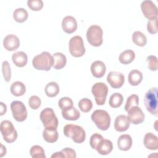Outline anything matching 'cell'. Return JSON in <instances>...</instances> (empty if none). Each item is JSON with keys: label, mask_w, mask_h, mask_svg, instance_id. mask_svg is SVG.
I'll use <instances>...</instances> for the list:
<instances>
[{"label": "cell", "mask_w": 158, "mask_h": 158, "mask_svg": "<svg viewBox=\"0 0 158 158\" xmlns=\"http://www.w3.org/2000/svg\"><path fill=\"white\" fill-rule=\"evenodd\" d=\"M51 158H56V157H64V156L63 154V153L60 151V152H56L55 153H54L51 156Z\"/></svg>", "instance_id": "ee69618b"}, {"label": "cell", "mask_w": 158, "mask_h": 158, "mask_svg": "<svg viewBox=\"0 0 158 158\" xmlns=\"http://www.w3.org/2000/svg\"><path fill=\"white\" fill-rule=\"evenodd\" d=\"M58 106L62 109H65L67 107H72L73 106V101L70 98L62 97L58 101Z\"/></svg>", "instance_id": "74e56055"}, {"label": "cell", "mask_w": 158, "mask_h": 158, "mask_svg": "<svg viewBox=\"0 0 158 158\" xmlns=\"http://www.w3.org/2000/svg\"><path fill=\"white\" fill-rule=\"evenodd\" d=\"M103 31L101 27L97 25H91L86 31V38L88 43L96 47L100 46L103 42Z\"/></svg>", "instance_id": "5b68a950"}, {"label": "cell", "mask_w": 158, "mask_h": 158, "mask_svg": "<svg viewBox=\"0 0 158 158\" xmlns=\"http://www.w3.org/2000/svg\"><path fill=\"white\" fill-rule=\"evenodd\" d=\"M2 72L4 80L7 82L9 81L11 78V70L9 63L7 60H4L2 64Z\"/></svg>", "instance_id": "e575fe53"}, {"label": "cell", "mask_w": 158, "mask_h": 158, "mask_svg": "<svg viewBox=\"0 0 158 158\" xmlns=\"http://www.w3.org/2000/svg\"><path fill=\"white\" fill-rule=\"evenodd\" d=\"M144 146L150 150H157L158 148V138L152 133H148L144 137Z\"/></svg>", "instance_id": "ac0fdd59"}, {"label": "cell", "mask_w": 158, "mask_h": 158, "mask_svg": "<svg viewBox=\"0 0 158 158\" xmlns=\"http://www.w3.org/2000/svg\"><path fill=\"white\" fill-rule=\"evenodd\" d=\"M30 154L33 158H45V152L43 148L39 145H34L30 149Z\"/></svg>", "instance_id": "1f68e13d"}, {"label": "cell", "mask_w": 158, "mask_h": 158, "mask_svg": "<svg viewBox=\"0 0 158 158\" xmlns=\"http://www.w3.org/2000/svg\"><path fill=\"white\" fill-rule=\"evenodd\" d=\"M63 132L66 137L72 138L76 143H82L85 140V131L79 125L67 124L64 127Z\"/></svg>", "instance_id": "3957f363"}, {"label": "cell", "mask_w": 158, "mask_h": 158, "mask_svg": "<svg viewBox=\"0 0 158 158\" xmlns=\"http://www.w3.org/2000/svg\"><path fill=\"white\" fill-rule=\"evenodd\" d=\"M40 120L44 128H57L58 126V119L54 110L52 108L47 107L44 109L40 113Z\"/></svg>", "instance_id": "52a82bcc"}, {"label": "cell", "mask_w": 158, "mask_h": 158, "mask_svg": "<svg viewBox=\"0 0 158 158\" xmlns=\"http://www.w3.org/2000/svg\"><path fill=\"white\" fill-rule=\"evenodd\" d=\"M61 152L63 153L64 157L75 158L77 157V154L75 150L70 148H65L63 149L61 151Z\"/></svg>", "instance_id": "b9f144b4"}, {"label": "cell", "mask_w": 158, "mask_h": 158, "mask_svg": "<svg viewBox=\"0 0 158 158\" xmlns=\"http://www.w3.org/2000/svg\"><path fill=\"white\" fill-rule=\"evenodd\" d=\"M41 104V99L38 96L35 95L31 96L28 100L29 106L32 109H34V110L38 109L40 107Z\"/></svg>", "instance_id": "ab89813d"}, {"label": "cell", "mask_w": 158, "mask_h": 158, "mask_svg": "<svg viewBox=\"0 0 158 158\" xmlns=\"http://www.w3.org/2000/svg\"><path fill=\"white\" fill-rule=\"evenodd\" d=\"M3 46L7 51H15L20 46V40L15 35H7L3 40Z\"/></svg>", "instance_id": "9a60e30c"}, {"label": "cell", "mask_w": 158, "mask_h": 158, "mask_svg": "<svg viewBox=\"0 0 158 158\" xmlns=\"http://www.w3.org/2000/svg\"><path fill=\"white\" fill-rule=\"evenodd\" d=\"M62 115L67 120H77L80 117V112L74 107H69L62 110Z\"/></svg>", "instance_id": "7402d4cb"}, {"label": "cell", "mask_w": 158, "mask_h": 158, "mask_svg": "<svg viewBox=\"0 0 158 158\" xmlns=\"http://www.w3.org/2000/svg\"><path fill=\"white\" fill-rule=\"evenodd\" d=\"M28 14L26 9L22 7L17 8L13 12V17L14 20L19 23H22L27 20Z\"/></svg>", "instance_id": "f1b7e54d"}, {"label": "cell", "mask_w": 158, "mask_h": 158, "mask_svg": "<svg viewBox=\"0 0 158 158\" xmlns=\"http://www.w3.org/2000/svg\"><path fill=\"white\" fill-rule=\"evenodd\" d=\"M104 138H103L102 136L98 133H95L93 134L91 136L90 139H89V144H90L91 147L93 149H96V148L98 146V145L99 144V143Z\"/></svg>", "instance_id": "f35d334b"}, {"label": "cell", "mask_w": 158, "mask_h": 158, "mask_svg": "<svg viewBox=\"0 0 158 158\" xmlns=\"http://www.w3.org/2000/svg\"><path fill=\"white\" fill-rule=\"evenodd\" d=\"M1 148L0 157H3L6 154V148L2 144H1Z\"/></svg>", "instance_id": "f6af8a7d"}, {"label": "cell", "mask_w": 158, "mask_h": 158, "mask_svg": "<svg viewBox=\"0 0 158 158\" xmlns=\"http://www.w3.org/2000/svg\"><path fill=\"white\" fill-rule=\"evenodd\" d=\"M113 149V144L110 140L103 139L99 143L96 148L97 152L101 155H107Z\"/></svg>", "instance_id": "ffe728a7"}, {"label": "cell", "mask_w": 158, "mask_h": 158, "mask_svg": "<svg viewBox=\"0 0 158 158\" xmlns=\"http://www.w3.org/2000/svg\"><path fill=\"white\" fill-rule=\"evenodd\" d=\"M107 81L113 88H119L124 83L125 77L121 72L112 71L108 73Z\"/></svg>", "instance_id": "7c38bea8"}, {"label": "cell", "mask_w": 158, "mask_h": 158, "mask_svg": "<svg viewBox=\"0 0 158 158\" xmlns=\"http://www.w3.org/2000/svg\"><path fill=\"white\" fill-rule=\"evenodd\" d=\"M147 30L151 34H156L157 33V18L149 20L148 22Z\"/></svg>", "instance_id": "60d3db41"}, {"label": "cell", "mask_w": 158, "mask_h": 158, "mask_svg": "<svg viewBox=\"0 0 158 158\" xmlns=\"http://www.w3.org/2000/svg\"><path fill=\"white\" fill-rule=\"evenodd\" d=\"M54 64L53 68L56 70H60L64 68L67 63V58L62 52H55L53 54Z\"/></svg>", "instance_id": "603a6c76"}, {"label": "cell", "mask_w": 158, "mask_h": 158, "mask_svg": "<svg viewBox=\"0 0 158 158\" xmlns=\"http://www.w3.org/2000/svg\"><path fill=\"white\" fill-rule=\"evenodd\" d=\"M135 58V52L131 49H127L120 53L118 57V60L121 64L127 65L132 62Z\"/></svg>", "instance_id": "484cf974"}, {"label": "cell", "mask_w": 158, "mask_h": 158, "mask_svg": "<svg viewBox=\"0 0 158 158\" xmlns=\"http://www.w3.org/2000/svg\"><path fill=\"white\" fill-rule=\"evenodd\" d=\"M141 11L149 20L157 18V7L151 0H144L141 4Z\"/></svg>", "instance_id": "8fae6325"}, {"label": "cell", "mask_w": 158, "mask_h": 158, "mask_svg": "<svg viewBox=\"0 0 158 158\" xmlns=\"http://www.w3.org/2000/svg\"><path fill=\"white\" fill-rule=\"evenodd\" d=\"M0 130L4 140L6 142L12 143L16 140L17 138V131L10 121L7 120L2 121Z\"/></svg>", "instance_id": "8992f818"}, {"label": "cell", "mask_w": 158, "mask_h": 158, "mask_svg": "<svg viewBox=\"0 0 158 158\" xmlns=\"http://www.w3.org/2000/svg\"><path fill=\"white\" fill-rule=\"evenodd\" d=\"M43 136L44 139L48 143H52L56 142L59 137L57 128H45L43 131Z\"/></svg>", "instance_id": "cb8c5ba5"}, {"label": "cell", "mask_w": 158, "mask_h": 158, "mask_svg": "<svg viewBox=\"0 0 158 158\" xmlns=\"http://www.w3.org/2000/svg\"><path fill=\"white\" fill-rule=\"evenodd\" d=\"M78 106L83 112H88L93 107V103L89 99L85 98L79 101Z\"/></svg>", "instance_id": "d6a6232c"}, {"label": "cell", "mask_w": 158, "mask_h": 158, "mask_svg": "<svg viewBox=\"0 0 158 158\" xmlns=\"http://www.w3.org/2000/svg\"><path fill=\"white\" fill-rule=\"evenodd\" d=\"M144 103L149 112L154 116L158 115L157 88L153 87L148 89L144 95Z\"/></svg>", "instance_id": "7a4b0ae2"}, {"label": "cell", "mask_w": 158, "mask_h": 158, "mask_svg": "<svg viewBox=\"0 0 158 158\" xmlns=\"http://www.w3.org/2000/svg\"><path fill=\"white\" fill-rule=\"evenodd\" d=\"M91 72L92 75L96 78L102 77L106 71L105 64L101 60H96L91 65Z\"/></svg>", "instance_id": "e0dca14e"}, {"label": "cell", "mask_w": 158, "mask_h": 158, "mask_svg": "<svg viewBox=\"0 0 158 158\" xmlns=\"http://www.w3.org/2000/svg\"><path fill=\"white\" fill-rule=\"evenodd\" d=\"M60 88L58 84L54 81H51L48 83L44 88L46 94L50 98L56 96L59 93Z\"/></svg>", "instance_id": "83f0119b"}, {"label": "cell", "mask_w": 158, "mask_h": 158, "mask_svg": "<svg viewBox=\"0 0 158 158\" xmlns=\"http://www.w3.org/2000/svg\"><path fill=\"white\" fill-rule=\"evenodd\" d=\"M0 105H1V112H0V115H3L7 111V106L6 105L3 103L2 102H0Z\"/></svg>", "instance_id": "7bdbcfd3"}, {"label": "cell", "mask_w": 158, "mask_h": 158, "mask_svg": "<svg viewBox=\"0 0 158 158\" xmlns=\"http://www.w3.org/2000/svg\"><path fill=\"white\" fill-rule=\"evenodd\" d=\"M128 117L134 125H138L144 122L145 115L141 109L138 106H134L130 109L128 111Z\"/></svg>", "instance_id": "4fadbf2b"}, {"label": "cell", "mask_w": 158, "mask_h": 158, "mask_svg": "<svg viewBox=\"0 0 158 158\" xmlns=\"http://www.w3.org/2000/svg\"><path fill=\"white\" fill-rule=\"evenodd\" d=\"M108 91L109 88L104 83L97 82L93 85L91 92L98 105L101 106L105 104Z\"/></svg>", "instance_id": "ba28073f"}, {"label": "cell", "mask_w": 158, "mask_h": 158, "mask_svg": "<svg viewBox=\"0 0 158 158\" xmlns=\"http://www.w3.org/2000/svg\"><path fill=\"white\" fill-rule=\"evenodd\" d=\"M10 109L13 117L17 122H23L27 117V110L25 104L20 101H14L10 103Z\"/></svg>", "instance_id": "30bf717a"}, {"label": "cell", "mask_w": 158, "mask_h": 158, "mask_svg": "<svg viewBox=\"0 0 158 158\" xmlns=\"http://www.w3.org/2000/svg\"><path fill=\"white\" fill-rule=\"evenodd\" d=\"M62 27L63 30L68 34L73 33L77 28V22L76 19L70 15L65 16L62 20Z\"/></svg>", "instance_id": "2e32d148"}, {"label": "cell", "mask_w": 158, "mask_h": 158, "mask_svg": "<svg viewBox=\"0 0 158 158\" xmlns=\"http://www.w3.org/2000/svg\"><path fill=\"white\" fill-rule=\"evenodd\" d=\"M132 146V138L130 135H120L117 139V146L121 151H128Z\"/></svg>", "instance_id": "d6986e66"}, {"label": "cell", "mask_w": 158, "mask_h": 158, "mask_svg": "<svg viewBox=\"0 0 158 158\" xmlns=\"http://www.w3.org/2000/svg\"><path fill=\"white\" fill-rule=\"evenodd\" d=\"M143 78L142 73L136 69L131 70L128 75V82L132 86L138 85L141 82Z\"/></svg>", "instance_id": "d4e9b609"}, {"label": "cell", "mask_w": 158, "mask_h": 158, "mask_svg": "<svg viewBox=\"0 0 158 158\" xmlns=\"http://www.w3.org/2000/svg\"><path fill=\"white\" fill-rule=\"evenodd\" d=\"M123 101V97L122 94L119 93H115L110 96L109 101V104L111 107L117 108L122 105Z\"/></svg>", "instance_id": "4dcf8cb0"}, {"label": "cell", "mask_w": 158, "mask_h": 158, "mask_svg": "<svg viewBox=\"0 0 158 158\" xmlns=\"http://www.w3.org/2000/svg\"><path fill=\"white\" fill-rule=\"evenodd\" d=\"M139 104V98L136 94H131L128 97L125 105V110L127 112L130 109L134 106H138Z\"/></svg>", "instance_id": "836d02e7"}, {"label": "cell", "mask_w": 158, "mask_h": 158, "mask_svg": "<svg viewBox=\"0 0 158 158\" xmlns=\"http://www.w3.org/2000/svg\"><path fill=\"white\" fill-rule=\"evenodd\" d=\"M69 51L72 56L75 57H81L85 53V48L82 38L76 35L72 37L69 43Z\"/></svg>", "instance_id": "9c48e42d"}, {"label": "cell", "mask_w": 158, "mask_h": 158, "mask_svg": "<svg viewBox=\"0 0 158 158\" xmlns=\"http://www.w3.org/2000/svg\"><path fill=\"white\" fill-rule=\"evenodd\" d=\"M10 89L11 93L15 96H22L26 91L25 85L22 82L19 81L12 83Z\"/></svg>", "instance_id": "4316f807"}, {"label": "cell", "mask_w": 158, "mask_h": 158, "mask_svg": "<svg viewBox=\"0 0 158 158\" xmlns=\"http://www.w3.org/2000/svg\"><path fill=\"white\" fill-rule=\"evenodd\" d=\"M12 59L14 64L19 67H22L26 65L28 61V57L25 52L23 51H18L14 52L12 56Z\"/></svg>", "instance_id": "44dd1931"}, {"label": "cell", "mask_w": 158, "mask_h": 158, "mask_svg": "<svg viewBox=\"0 0 158 158\" xmlns=\"http://www.w3.org/2000/svg\"><path fill=\"white\" fill-rule=\"evenodd\" d=\"M32 64L36 70L49 71L54 64L53 56L49 52L43 51L33 57Z\"/></svg>", "instance_id": "6da1fadb"}, {"label": "cell", "mask_w": 158, "mask_h": 158, "mask_svg": "<svg viewBox=\"0 0 158 158\" xmlns=\"http://www.w3.org/2000/svg\"><path fill=\"white\" fill-rule=\"evenodd\" d=\"M132 41L137 46H144L147 43L146 36L139 31H135L132 35Z\"/></svg>", "instance_id": "f546056e"}, {"label": "cell", "mask_w": 158, "mask_h": 158, "mask_svg": "<svg viewBox=\"0 0 158 158\" xmlns=\"http://www.w3.org/2000/svg\"><path fill=\"white\" fill-rule=\"evenodd\" d=\"M146 62L148 69L151 71H156L157 70V58L156 56L151 55L147 57Z\"/></svg>", "instance_id": "d590c367"}, {"label": "cell", "mask_w": 158, "mask_h": 158, "mask_svg": "<svg viewBox=\"0 0 158 158\" xmlns=\"http://www.w3.org/2000/svg\"><path fill=\"white\" fill-rule=\"evenodd\" d=\"M27 5L30 9L35 11L40 10L43 7V2L42 0H28Z\"/></svg>", "instance_id": "8d00e7d4"}, {"label": "cell", "mask_w": 158, "mask_h": 158, "mask_svg": "<svg viewBox=\"0 0 158 158\" xmlns=\"http://www.w3.org/2000/svg\"><path fill=\"white\" fill-rule=\"evenodd\" d=\"M130 125V120L127 115H119L114 121V128L119 132H123L128 130Z\"/></svg>", "instance_id": "5bb4252c"}, {"label": "cell", "mask_w": 158, "mask_h": 158, "mask_svg": "<svg viewBox=\"0 0 158 158\" xmlns=\"http://www.w3.org/2000/svg\"><path fill=\"white\" fill-rule=\"evenodd\" d=\"M91 120L99 129L103 131L107 130L110 125V115L105 110H94L91 114Z\"/></svg>", "instance_id": "277c9868"}]
</instances>
